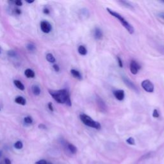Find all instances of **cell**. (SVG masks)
I'll return each instance as SVG.
<instances>
[{"mask_svg":"<svg viewBox=\"0 0 164 164\" xmlns=\"http://www.w3.org/2000/svg\"><path fill=\"white\" fill-rule=\"evenodd\" d=\"M50 94L53 98L59 103H65L69 107L71 106L70 95L67 90L61 89L59 91H50Z\"/></svg>","mask_w":164,"mask_h":164,"instance_id":"1","label":"cell"},{"mask_svg":"<svg viewBox=\"0 0 164 164\" xmlns=\"http://www.w3.org/2000/svg\"><path fill=\"white\" fill-rule=\"evenodd\" d=\"M107 12L111 15H112L113 17L117 18L119 21V22L123 24V26L127 30H128V31L130 34H133V32H134L133 27L122 16V15H121V14H119V13L114 11L113 10L110 9L109 8H107Z\"/></svg>","mask_w":164,"mask_h":164,"instance_id":"2","label":"cell"},{"mask_svg":"<svg viewBox=\"0 0 164 164\" xmlns=\"http://www.w3.org/2000/svg\"><path fill=\"white\" fill-rule=\"evenodd\" d=\"M80 118L81 121H82V123L88 127H91V128L99 130L101 129V124H100L97 121H95L93 120L91 117H89L88 115L85 114H82L80 115Z\"/></svg>","mask_w":164,"mask_h":164,"instance_id":"3","label":"cell"},{"mask_svg":"<svg viewBox=\"0 0 164 164\" xmlns=\"http://www.w3.org/2000/svg\"><path fill=\"white\" fill-rule=\"evenodd\" d=\"M142 87L144 88L145 91L147 92H153L154 91V85L149 80H145L141 83Z\"/></svg>","mask_w":164,"mask_h":164,"instance_id":"4","label":"cell"},{"mask_svg":"<svg viewBox=\"0 0 164 164\" xmlns=\"http://www.w3.org/2000/svg\"><path fill=\"white\" fill-rule=\"evenodd\" d=\"M141 69L139 63L135 60H131L130 62V71L133 75H137L139 71Z\"/></svg>","mask_w":164,"mask_h":164,"instance_id":"5","label":"cell"},{"mask_svg":"<svg viewBox=\"0 0 164 164\" xmlns=\"http://www.w3.org/2000/svg\"><path fill=\"white\" fill-rule=\"evenodd\" d=\"M40 29L42 32L45 34H49L52 30L51 24L46 21H43L40 23Z\"/></svg>","mask_w":164,"mask_h":164,"instance_id":"6","label":"cell"},{"mask_svg":"<svg viewBox=\"0 0 164 164\" xmlns=\"http://www.w3.org/2000/svg\"><path fill=\"white\" fill-rule=\"evenodd\" d=\"M123 80L124 83L126 85L127 87H129L130 88L132 89L133 91H135L137 92H139V90H138V88H137V87L135 85V84L133 82H132L130 80H129L128 78L123 76Z\"/></svg>","mask_w":164,"mask_h":164,"instance_id":"7","label":"cell"},{"mask_svg":"<svg viewBox=\"0 0 164 164\" xmlns=\"http://www.w3.org/2000/svg\"><path fill=\"white\" fill-rule=\"evenodd\" d=\"M96 102L100 110L103 112H106V110H107V106H106V104L104 102L103 100L100 97L98 96L96 98Z\"/></svg>","mask_w":164,"mask_h":164,"instance_id":"8","label":"cell"},{"mask_svg":"<svg viewBox=\"0 0 164 164\" xmlns=\"http://www.w3.org/2000/svg\"><path fill=\"white\" fill-rule=\"evenodd\" d=\"M114 95L119 101H122L124 98V91L123 90H117L114 91Z\"/></svg>","mask_w":164,"mask_h":164,"instance_id":"9","label":"cell"},{"mask_svg":"<svg viewBox=\"0 0 164 164\" xmlns=\"http://www.w3.org/2000/svg\"><path fill=\"white\" fill-rule=\"evenodd\" d=\"M94 38L96 40H101L103 38V32L99 28H96L94 31Z\"/></svg>","mask_w":164,"mask_h":164,"instance_id":"10","label":"cell"},{"mask_svg":"<svg viewBox=\"0 0 164 164\" xmlns=\"http://www.w3.org/2000/svg\"><path fill=\"white\" fill-rule=\"evenodd\" d=\"M71 73L74 77L77 78L78 80H82V78H83L82 76L81 75V73L79 72L78 71H77L76 69H71Z\"/></svg>","mask_w":164,"mask_h":164,"instance_id":"11","label":"cell"},{"mask_svg":"<svg viewBox=\"0 0 164 164\" xmlns=\"http://www.w3.org/2000/svg\"><path fill=\"white\" fill-rule=\"evenodd\" d=\"M24 75L28 78H34L35 77V72L30 69H27L24 71Z\"/></svg>","mask_w":164,"mask_h":164,"instance_id":"12","label":"cell"},{"mask_svg":"<svg viewBox=\"0 0 164 164\" xmlns=\"http://www.w3.org/2000/svg\"><path fill=\"white\" fill-rule=\"evenodd\" d=\"M14 84L15 85V87H16L18 89L21 90V91H24V90L25 89V87H24V85H23V83L19 80H14Z\"/></svg>","mask_w":164,"mask_h":164,"instance_id":"13","label":"cell"},{"mask_svg":"<svg viewBox=\"0 0 164 164\" xmlns=\"http://www.w3.org/2000/svg\"><path fill=\"white\" fill-rule=\"evenodd\" d=\"M15 102L17 104L21 105H25L26 103V99L22 97V96H18L17 98H15Z\"/></svg>","mask_w":164,"mask_h":164,"instance_id":"14","label":"cell"},{"mask_svg":"<svg viewBox=\"0 0 164 164\" xmlns=\"http://www.w3.org/2000/svg\"><path fill=\"white\" fill-rule=\"evenodd\" d=\"M67 147L68 150L69 151L72 153V154H75V153H76L77 148L75 146H74L72 144L68 143V144H67Z\"/></svg>","mask_w":164,"mask_h":164,"instance_id":"15","label":"cell"},{"mask_svg":"<svg viewBox=\"0 0 164 164\" xmlns=\"http://www.w3.org/2000/svg\"><path fill=\"white\" fill-rule=\"evenodd\" d=\"M78 53H80L81 55H83V56H85L86 55L87 53V50L86 49V47H85L84 46H80L78 47Z\"/></svg>","mask_w":164,"mask_h":164,"instance_id":"16","label":"cell"},{"mask_svg":"<svg viewBox=\"0 0 164 164\" xmlns=\"http://www.w3.org/2000/svg\"><path fill=\"white\" fill-rule=\"evenodd\" d=\"M32 92L35 96H39L41 92V91L40 87L38 85H34L32 87Z\"/></svg>","mask_w":164,"mask_h":164,"instance_id":"17","label":"cell"},{"mask_svg":"<svg viewBox=\"0 0 164 164\" xmlns=\"http://www.w3.org/2000/svg\"><path fill=\"white\" fill-rule=\"evenodd\" d=\"M46 59L50 63H55L56 62L55 58L51 53H47L46 55Z\"/></svg>","mask_w":164,"mask_h":164,"instance_id":"18","label":"cell"},{"mask_svg":"<svg viewBox=\"0 0 164 164\" xmlns=\"http://www.w3.org/2000/svg\"><path fill=\"white\" fill-rule=\"evenodd\" d=\"M23 147V144L21 141H17L14 144V147L17 150H21L22 149Z\"/></svg>","mask_w":164,"mask_h":164,"instance_id":"19","label":"cell"},{"mask_svg":"<svg viewBox=\"0 0 164 164\" xmlns=\"http://www.w3.org/2000/svg\"><path fill=\"white\" fill-rule=\"evenodd\" d=\"M120 3L123 4V5H124V7H127V8H131V9H133V6H132L131 4H130L128 2H126V1H121L119 2Z\"/></svg>","mask_w":164,"mask_h":164,"instance_id":"20","label":"cell"},{"mask_svg":"<svg viewBox=\"0 0 164 164\" xmlns=\"http://www.w3.org/2000/svg\"><path fill=\"white\" fill-rule=\"evenodd\" d=\"M24 123L27 124H31L33 123V119L30 116H27L24 118Z\"/></svg>","mask_w":164,"mask_h":164,"instance_id":"21","label":"cell"},{"mask_svg":"<svg viewBox=\"0 0 164 164\" xmlns=\"http://www.w3.org/2000/svg\"><path fill=\"white\" fill-rule=\"evenodd\" d=\"M26 48H27V50L28 51H35L36 47H35V46L33 44L31 43H29L27 45H26Z\"/></svg>","mask_w":164,"mask_h":164,"instance_id":"22","label":"cell"},{"mask_svg":"<svg viewBox=\"0 0 164 164\" xmlns=\"http://www.w3.org/2000/svg\"><path fill=\"white\" fill-rule=\"evenodd\" d=\"M126 142L130 145H135V140L133 138H132V137H130V138L127 139Z\"/></svg>","mask_w":164,"mask_h":164,"instance_id":"23","label":"cell"},{"mask_svg":"<svg viewBox=\"0 0 164 164\" xmlns=\"http://www.w3.org/2000/svg\"><path fill=\"white\" fill-rule=\"evenodd\" d=\"M153 117H155V118H158L159 117V113H158V110L156 109H155L154 111H153Z\"/></svg>","mask_w":164,"mask_h":164,"instance_id":"24","label":"cell"},{"mask_svg":"<svg viewBox=\"0 0 164 164\" xmlns=\"http://www.w3.org/2000/svg\"><path fill=\"white\" fill-rule=\"evenodd\" d=\"M8 55L9 56H11V57H14L15 56V52L13 50H10V51H8Z\"/></svg>","mask_w":164,"mask_h":164,"instance_id":"25","label":"cell"},{"mask_svg":"<svg viewBox=\"0 0 164 164\" xmlns=\"http://www.w3.org/2000/svg\"><path fill=\"white\" fill-rule=\"evenodd\" d=\"M35 164H47V162L45 160H40L37 162Z\"/></svg>","mask_w":164,"mask_h":164,"instance_id":"26","label":"cell"},{"mask_svg":"<svg viewBox=\"0 0 164 164\" xmlns=\"http://www.w3.org/2000/svg\"><path fill=\"white\" fill-rule=\"evenodd\" d=\"M117 60H118V63H119V66L121 68H122L123 67V62H122V60H121V59L120 57H117Z\"/></svg>","mask_w":164,"mask_h":164,"instance_id":"27","label":"cell"},{"mask_svg":"<svg viewBox=\"0 0 164 164\" xmlns=\"http://www.w3.org/2000/svg\"><path fill=\"white\" fill-rule=\"evenodd\" d=\"M14 3L18 7H21L23 5V2L21 1H20V0H17V1H15L14 2Z\"/></svg>","mask_w":164,"mask_h":164,"instance_id":"28","label":"cell"},{"mask_svg":"<svg viewBox=\"0 0 164 164\" xmlns=\"http://www.w3.org/2000/svg\"><path fill=\"white\" fill-rule=\"evenodd\" d=\"M53 67L54 70L56 72H59L60 71V67L59 66H58L57 64H54L53 66Z\"/></svg>","mask_w":164,"mask_h":164,"instance_id":"29","label":"cell"},{"mask_svg":"<svg viewBox=\"0 0 164 164\" xmlns=\"http://www.w3.org/2000/svg\"><path fill=\"white\" fill-rule=\"evenodd\" d=\"M48 108L50 109V111H51V112H53V110H54V108H53V104L51 103H48Z\"/></svg>","mask_w":164,"mask_h":164,"instance_id":"30","label":"cell"},{"mask_svg":"<svg viewBox=\"0 0 164 164\" xmlns=\"http://www.w3.org/2000/svg\"><path fill=\"white\" fill-rule=\"evenodd\" d=\"M43 12L45 14H49L50 12V10L48 8H45L43 10Z\"/></svg>","mask_w":164,"mask_h":164,"instance_id":"31","label":"cell"},{"mask_svg":"<svg viewBox=\"0 0 164 164\" xmlns=\"http://www.w3.org/2000/svg\"><path fill=\"white\" fill-rule=\"evenodd\" d=\"M39 129H46V126L44 124H40L39 125Z\"/></svg>","mask_w":164,"mask_h":164,"instance_id":"32","label":"cell"},{"mask_svg":"<svg viewBox=\"0 0 164 164\" xmlns=\"http://www.w3.org/2000/svg\"><path fill=\"white\" fill-rule=\"evenodd\" d=\"M5 164H11V161H10V160H9L8 158H5Z\"/></svg>","mask_w":164,"mask_h":164,"instance_id":"33","label":"cell"},{"mask_svg":"<svg viewBox=\"0 0 164 164\" xmlns=\"http://www.w3.org/2000/svg\"><path fill=\"white\" fill-rule=\"evenodd\" d=\"M15 14H17L18 15H19V14H21V10L20 9H19V8H17V9L15 10Z\"/></svg>","mask_w":164,"mask_h":164,"instance_id":"34","label":"cell"},{"mask_svg":"<svg viewBox=\"0 0 164 164\" xmlns=\"http://www.w3.org/2000/svg\"><path fill=\"white\" fill-rule=\"evenodd\" d=\"M158 16L160 17L163 19H164V13H160V14H158Z\"/></svg>","mask_w":164,"mask_h":164,"instance_id":"35","label":"cell"},{"mask_svg":"<svg viewBox=\"0 0 164 164\" xmlns=\"http://www.w3.org/2000/svg\"><path fill=\"white\" fill-rule=\"evenodd\" d=\"M26 2H27L28 3H33L34 2V0H32V1H28V0H26Z\"/></svg>","mask_w":164,"mask_h":164,"instance_id":"36","label":"cell"},{"mask_svg":"<svg viewBox=\"0 0 164 164\" xmlns=\"http://www.w3.org/2000/svg\"><path fill=\"white\" fill-rule=\"evenodd\" d=\"M2 151H0V157L2 156Z\"/></svg>","mask_w":164,"mask_h":164,"instance_id":"37","label":"cell"},{"mask_svg":"<svg viewBox=\"0 0 164 164\" xmlns=\"http://www.w3.org/2000/svg\"><path fill=\"white\" fill-rule=\"evenodd\" d=\"M47 164H52V163H50V162H47Z\"/></svg>","mask_w":164,"mask_h":164,"instance_id":"38","label":"cell"},{"mask_svg":"<svg viewBox=\"0 0 164 164\" xmlns=\"http://www.w3.org/2000/svg\"><path fill=\"white\" fill-rule=\"evenodd\" d=\"M163 3H164V1H163Z\"/></svg>","mask_w":164,"mask_h":164,"instance_id":"39","label":"cell"},{"mask_svg":"<svg viewBox=\"0 0 164 164\" xmlns=\"http://www.w3.org/2000/svg\"><path fill=\"white\" fill-rule=\"evenodd\" d=\"M0 110H1V108H0Z\"/></svg>","mask_w":164,"mask_h":164,"instance_id":"40","label":"cell"}]
</instances>
